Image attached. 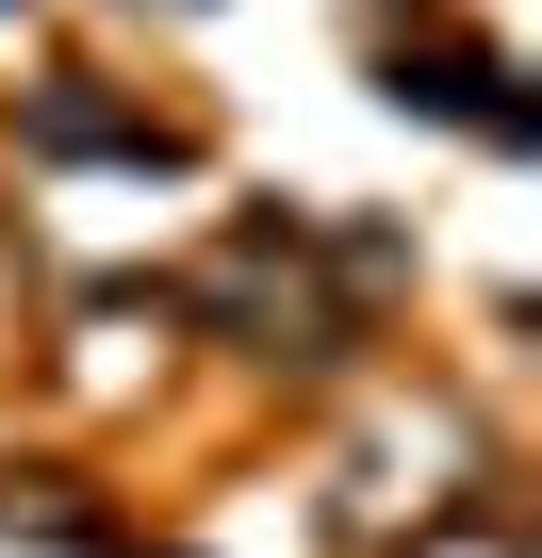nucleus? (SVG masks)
<instances>
[]
</instances>
